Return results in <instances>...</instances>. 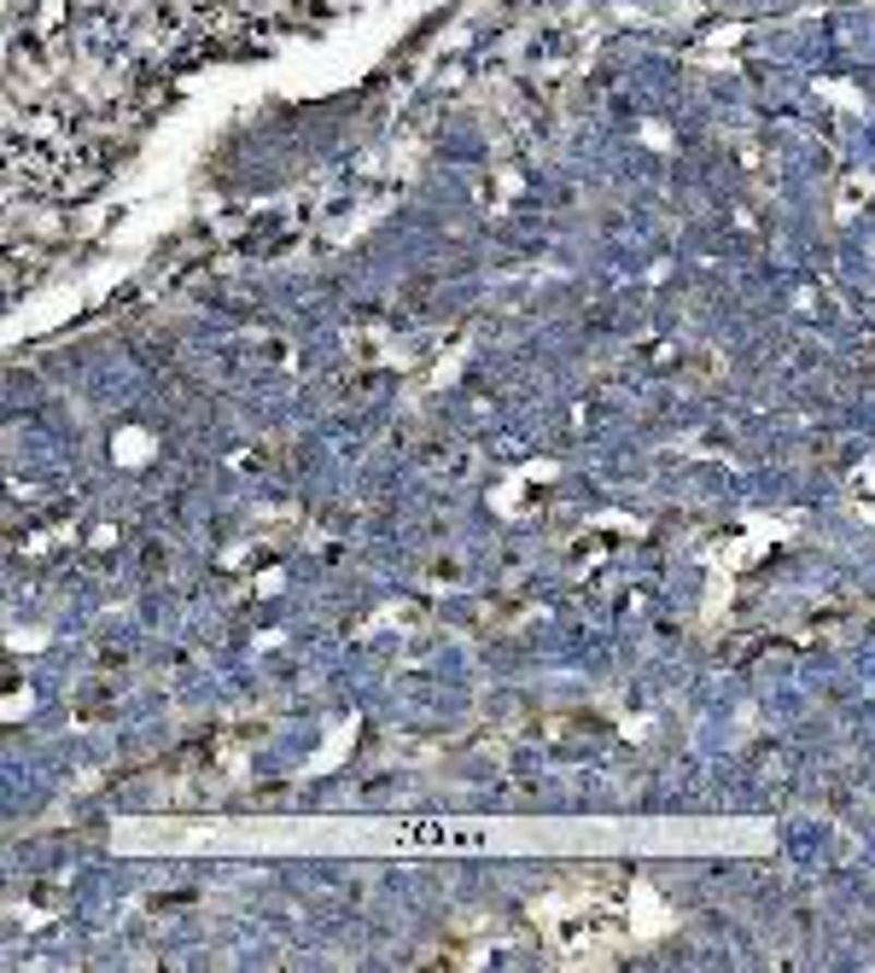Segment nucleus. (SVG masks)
Here are the masks:
<instances>
[{"mask_svg": "<svg viewBox=\"0 0 875 973\" xmlns=\"http://www.w3.org/2000/svg\"><path fill=\"white\" fill-rule=\"evenodd\" d=\"M415 845H450V851H479L484 833H467V828H427V822H409L403 828Z\"/></svg>", "mask_w": 875, "mask_h": 973, "instance_id": "obj_1", "label": "nucleus"}]
</instances>
